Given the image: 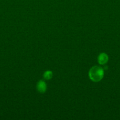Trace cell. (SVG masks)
I'll list each match as a JSON object with an SVG mask.
<instances>
[{
	"instance_id": "7a4b0ae2",
	"label": "cell",
	"mask_w": 120,
	"mask_h": 120,
	"mask_svg": "<svg viewBox=\"0 0 120 120\" xmlns=\"http://www.w3.org/2000/svg\"><path fill=\"white\" fill-rule=\"evenodd\" d=\"M36 89L40 93H44L47 90V84L43 80H40L36 84Z\"/></svg>"
},
{
	"instance_id": "3957f363",
	"label": "cell",
	"mask_w": 120,
	"mask_h": 120,
	"mask_svg": "<svg viewBox=\"0 0 120 120\" xmlns=\"http://www.w3.org/2000/svg\"><path fill=\"white\" fill-rule=\"evenodd\" d=\"M108 61V56L105 53H102L100 54L98 57V62L100 64H105Z\"/></svg>"
},
{
	"instance_id": "6da1fadb",
	"label": "cell",
	"mask_w": 120,
	"mask_h": 120,
	"mask_svg": "<svg viewBox=\"0 0 120 120\" xmlns=\"http://www.w3.org/2000/svg\"><path fill=\"white\" fill-rule=\"evenodd\" d=\"M104 72L102 68L100 66L92 67L89 71V76L90 79L94 82H100L103 78Z\"/></svg>"
},
{
	"instance_id": "277c9868",
	"label": "cell",
	"mask_w": 120,
	"mask_h": 120,
	"mask_svg": "<svg viewBox=\"0 0 120 120\" xmlns=\"http://www.w3.org/2000/svg\"><path fill=\"white\" fill-rule=\"evenodd\" d=\"M44 77L46 80H49L52 77V72L50 70L45 71L44 74Z\"/></svg>"
}]
</instances>
